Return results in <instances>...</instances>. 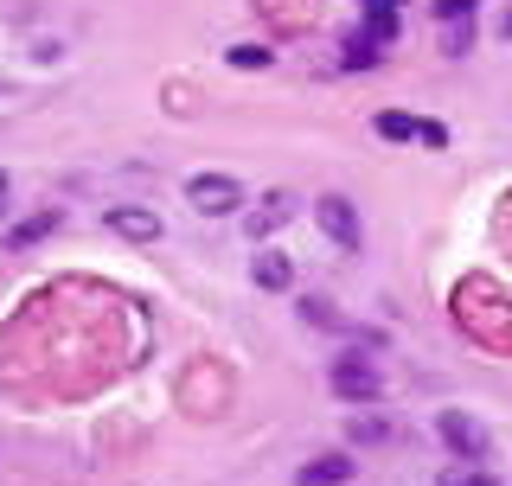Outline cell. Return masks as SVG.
Returning a JSON list of instances; mask_svg holds the SVG:
<instances>
[{
    "label": "cell",
    "instance_id": "obj_1",
    "mask_svg": "<svg viewBox=\"0 0 512 486\" xmlns=\"http://www.w3.org/2000/svg\"><path fill=\"white\" fill-rule=\"evenodd\" d=\"M327 384H333V397H346V403H378L384 397V371L372 359H359V352H340L327 371Z\"/></svg>",
    "mask_w": 512,
    "mask_h": 486
},
{
    "label": "cell",
    "instance_id": "obj_2",
    "mask_svg": "<svg viewBox=\"0 0 512 486\" xmlns=\"http://www.w3.org/2000/svg\"><path fill=\"white\" fill-rule=\"evenodd\" d=\"M314 224H320V231H327L333 243H340V250H359V243H365L359 205H352L346 192H320V199H314Z\"/></svg>",
    "mask_w": 512,
    "mask_h": 486
},
{
    "label": "cell",
    "instance_id": "obj_3",
    "mask_svg": "<svg viewBox=\"0 0 512 486\" xmlns=\"http://www.w3.org/2000/svg\"><path fill=\"white\" fill-rule=\"evenodd\" d=\"M436 435H442V448H448V455H455V461H487V429H480L474 423V416H461V410H442L436 416Z\"/></svg>",
    "mask_w": 512,
    "mask_h": 486
},
{
    "label": "cell",
    "instance_id": "obj_4",
    "mask_svg": "<svg viewBox=\"0 0 512 486\" xmlns=\"http://www.w3.org/2000/svg\"><path fill=\"white\" fill-rule=\"evenodd\" d=\"M186 199L199 205L205 218H218V212H237V205H244V186H237L231 173H192V180H186Z\"/></svg>",
    "mask_w": 512,
    "mask_h": 486
},
{
    "label": "cell",
    "instance_id": "obj_5",
    "mask_svg": "<svg viewBox=\"0 0 512 486\" xmlns=\"http://www.w3.org/2000/svg\"><path fill=\"white\" fill-rule=\"evenodd\" d=\"M250 275H256V288H263V295H288V288H295V256H282V250H256Z\"/></svg>",
    "mask_w": 512,
    "mask_h": 486
},
{
    "label": "cell",
    "instance_id": "obj_6",
    "mask_svg": "<svg viewBox=\"0 0 512 486\" xmlns=\"http://www.w3.org/2000/svg\"><path fill=\"white\" fill-rule=\"evenodd\" d=\"M288 218H295V192H263L250 212V237H276Z\"/></svg>",
    "mask_w": 512,
    "mask_h": 486
},
{
    "label": "cell",
    "instance_id": "obj_7",
    "mask_svg": "<svg viewBox=\"0 0 512 486\" xmlns=\"http://www.w3.org/2000/svg\"><path fill=\"white\" fill-rule=\"evenodd\" d=\"M109 231H122L128 243H160V218L141 212V205H116V212H103Z\"/></svg>",
    "mask_w": 512,
    "mask_h": 486
},
{
    "label": "cell",
    "instance_id": "obj_8",
    "mask_svg": "<svg viewBox=\"0 0 512 486\" xmlns=\"http://www.w3.org/2000/svg\"><path fill=\"white\" fill-rule=\"evenodd\" d=\"M352 474H359V467H352V455H340V448H333V455H314L308 467H301L295 486H346Z\"/></svg>",
    "mask_w": 512,
    "mask_h": 486
},
{
    "label": "cell",
    "instance_id": "obj_9",
    "mask_svg": "<svg viewBox=\"0 0 512 486\" xmlns=\"http://www.w3.org/2000/svg\"><path fill=\"white\" fill-rule=\"evenodd\" d=\"M340 58H346V71H378V64H384V45L365 39V32H352V39L340 45Z\"/></svg>",
    "mask_w": 512,
    "mask_h": 486
},
{
    "label": "cell",
    "instance_id": "obj_10",
    "mask_svg": "<svg viewBox=\"0 0 512 486\" xmlns=\"http://www.w3.org/2000/svg\"><path fill=\"white\" fill-rule=\"evenodd\" d=\"M58 231V212H39V218H26V224H13L7 231V250H32L39 237H52Z\"/></svg>",
    "mask_w": 512,
    "mask_h": 486
},
{
    "label": "cell",
    "instance_id": "obj_11",
    "mask_svg": "<svg viewBox=\"0 0 512 486\" xmlns=\"http://www.w3.org/2000/svg\"><path fill=\"white\" fill-rule=\"evenodd\" d=\"M378 135L384 141H416V135H423V122H416V116H404V109H378Z\"/></svg>",
    "mask_w": 512,
    "mask_h": 486
},
{
    "label": "cell",
    "instance_id": "obj_12",
    "mask_svg": "<svg viewBox=\"0 0 512 486\" xmlns=\"http://www.w3.org/2000/svg\"><path fill=\"white\" fill-rule=\"evenodd\" d=\"M346 435H352L359 448H378V442H391V423H384V416H352Z\"/></svg>",
    "mask_w": 512,
    "mask_h": 486
},
{
    "label": "cell",
    "instance_id": "obj_13",
    "mask_svg": "<svg viewBox=\"0 0 512 486\" xmlns=\"http://www.w3.org/2000/svg\"><path fill=\"white\" fill-rule=\"evenodd\" d=\"M442 52H448V58H468V52H474V13H468V20H448V26H442Z\"/></svg>",
    "mask_w": 512,
    "mask_h": 486
},
{
    "label": "cell",
    "instance_id": "obj_14",
    "mask_svg": "<svg viewBox=\"0 0 512 486\" xmlns=\"http://www.w3.org/2000/svg\"><path fill=\"white\" fill-rule=\"evenodd\" d=\"M436 486H500V474H487L480 461H461V467H448Z\"/></svg>",
    "mask_w": 512,
    "mask_h": 486
},
{
    "label": "cell",
    "instance_id": "obj_15",
    "mask_svg": "<svg viewBox=\"0 0 512 486\" xmlns=\"http://www.w3.org/2000/svg\"><path fill=\"white\" fill-rule=\"evenodd\" d=\"M365 39L391 45L397 39V7H365Z\"/></svg>",
    "mask_w": 512,
    "mask_h": 486
},
{
    "label": "cell",
    "instance_id": "obj_16",
    "mask_svg": "<svg viewBox=\"0 0 512 486\" xmlns=\"http://www.w3.org/2000/svg\"><path fill=\"white\" fill-rule=\"evenodd\" d=\"M224 58H231L237 71H269V64H276V52H269V45H231Z\"/></svg>",
    "mask_w": 512,
    "mask_h": 486
},
{
    "label": "cell",
    "instance_id": "obj_17",
    "mask_svg": "<svg viewBox=\"0 0 512 486\" xmlns=\"http://www.w3.org/2000/svg\"><path fill=\"white\" fill-rule=\"evenodd\" d=\"M301 320H308V327H340L333 301H320V295H308V301H301Z\"/></svg>",
    "mask_w": 512,
    "mask_h": 486
},
{
    "label": "cell",
    "instance_id": "obj_18",
    "mask_svg": "<svg viewBox=\"0 0 512 486\" xmlns=\"http://www.w3.org/2000/svg\"><path fill=\"white\" fill-rule=\"evenodd\" d=\"M474 7H480V0H436L429 13H436V26H448V20H468Z\"/></svg>",
    "mask_w": 512,
    "mask_h": 486
},
{
    "label": "cell",
    "instance_id": "obj_19",
    "mask_svg": "<svg viewBox=\"0 0 512 486\" xmlns=\"http://www.w3.org/2000/svg\"><path fill=\"white\" fill-rule=\"evenodd\" d=\"M0 218H7V173H0Z\"/></svg>",
    "mask_w": 512,
    "mask_h": 486
},
{
    "label": "cell",
    "instance_id": "obj_20",
    "mask_svg": "<svg viewBox=\"0 0 512 486\" xmlns=\"http://www.w3.org/2000/svg\"><path fill=\"white\" fill-rule=\"evenodd\" d=\"M372 7H404V0H372Z\"/></svg>",
    "mask_w": 512,
    "mask_h": 486
},
{
    "label": "cell",
    "instance_id": "obj_21",
    "mask_svg": "<svg viewBox=\"0 0 512 486\" xmlns=\"http://www.w3.org/2000/svg\"><path fill=\"white\" fill-rule=\"evenodd\" d=\"M506 39H512V13H506Z\"/></svg>",
    "mask_w": 512,
    "mask_h": 486
}]
</instances>
